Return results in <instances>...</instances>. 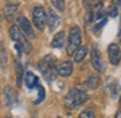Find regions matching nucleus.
Listing matches in <instances>:
<instances>
[{
  "label": "nucleus",
  "mask_w": 121,
  "mask_h": 118,
  "mask_svg": "<svg viewBox=\"0 0 121 118\" xmlns=\"http://www.w3.org/2000/svg\"><path fill=\"white\" fill-rule=\"evenodd\" d=\"M38 68L48 82L53 81L57 77V65H56V58L53 56H46L44 58H42L38 64Z\"/></svg>",
  "instance_id": "nucleus-1"
},
{
  "label": "nucleus",
  "mask_w": 121,
  "mask_h": 118,
  "mask_svg": "<svg viewBox=\"0 0 121 118\" xmlns=\"http://www.w3.org/2000/svg\"><path fill=\"white\" fill-rule=\"evenodd\" d=\"M89 96H87L86 92L81 91V90L73 88L65 95L64 97V105H65L68 109H76V108L83 105L87 101Z\"/></svg>",
  "instance_id": "nucleus-2"
},
{
  "label": "nucleus",
  "mask_w": 121,
  "mask_h": 118,
  "mask_svg": "<svg viewBox=\"0 0 121 118\" xmlns=\"http://www.w3.org/2000/svg\"><path fill=\"white\" fill-rule=\"evenodd\" d=\"M81 42H82L81 29L78 26H72L70 30H69V39H68V45H66V53L69 56L74 55V52L81 47Z\"/></svg>",
  "instance_id": "nucleus-3"
},
{
  "label": "nucleus",
  "mask_w": 121,
  "mask_h": 118,
  "mask_svg": "<svg viewBox=\"0 0 121 118\" xmlns=\"http://www.w3.org/2000/svg\"><path fill=\"white\" fill-rule=\"evenodd\" d=\"M9 35H11V38L16 42V45H18L21 49H24L25 52H31V44L29 43V40L25 38V35L22 34V31L18 29V27L16 26V25H13V26H11V29H9Z\"/></svg>",
  "instance_id": "nucleus-4"
},
{
  "label": "nucleus",
  "mask_w": 121,
  "mask_h": 118,
  "mask_svg": "<svg viewBox=\"0 0 121 118\" xmlns=\"http://www.w3.org/2000/svg\"><path fill=\"white\" fill-rule=\"evenodd\" d=\"M33 21L34 25L38 27V30H44L46 25H47V14L43 7L38 5L34 7L33 9Z\"/></svg>",
  "instance_id": "nucleus-5"
},
{
  "label": "nucleus",
  "mask_w": 121,
  "mask_h": 118,
  "mask_svg": "<svg viewBox=\"0 0 121 118\" xmlns=\"http://www.w3.org/2000/svg\"><path fill=\"white\" fill-rule=\"evenodd\" d=\"M91 64L99 73L105 71V65H104L103 58H102V53L98 49L96 45H94V47H92V51H91Z\"/></svg>",
  "instance_id": "nucleus-6"
},
{
  "label": "nucleus",
  "mask_w": 121,
  "mask_h": 118,
  "mask_svg": "<svg viewBox=\"0 0 121 118\" xmlns=\"http://www.w3.org/2000/svg\"><path fill=\"white\" fill-rule=\"evenodd\" d=\"M17 24H18V29L22 31V34L27 35L29 38H31V39H34L35 38V33L34 30H33L31 25H30V22L27 21V18L25 16H20L18 18H17Z\"/></svg>",
  "instance_id": "nucleus-7"
},
{
  "label": "nucleus",
  "mask_w": 121,
  "mask_h": 118,
  "mask_svg": "<svg viewBox=\"0 0 121 118\" xmlns=\"http://www.w3.org/2000/svg\"><path fill=\"white\" fill-rule=\"evenodd\" d=\"M108 58H109L111 65H118L121 61V49L118 44L112 43L108 45Z\"/></svg>",
  "instance_id": "nucleus-8"
},
{
  "label": "nucleus",
  "mask_w": 121,
  "mask_h": 118,
  "mask_svg": "<svg viewBox=\"0 0 121 118\" xmlns=\"http://www.w3.org/2000/svg\"><path fill=\"white\" fill-rule=\"evenodd\" d=\"M73 71V64L72 61L66 60V61H63V62L59 64L57 66V74L61 77H69Z\"/></svg>",
  "instance_id": "nucleus-9"
},
{
  "label": "nucleus",
  "mask_w": 121,
  "mask_h": 118,
  "mask_svg": "<svg viewBox=\"0 0 121 118\" xmlns=\"http://www.w3.org/2000/svg\"><path fill=\"white\" fill-rule=\"evenodd\" d=\"M47 25L50 27L51 31L56 29V27L60 25V17L55 13L53 9H48V13H47Z\"/></svg>",
  "instance_id": "nucleus-10"
},
{
  "label": "nucleus",
  "mask_w": 121,
  "mask_h": 118,
  "mask_svg": "<svg viewBox=\"0 0 121 118\" xmlns=\"http://www.w3.org/2000/svg\"><path fill=\"white\" fill-rule=\"evenodd\" d=\"M17 99V94L13 90V87L11 86H5L4 87V102L5 105H12Z\"/></svg>",
  "instance_id": "nucleus-11"
},
{
  "label": "nucleus",
  "mask_w": 121,
  "mask_h": 118,
  "mask_svg": "<svg viewBox=\"0 0 121 118\" xmlns=\"http://www.w3.org/2000/svg\"><path fill=\"white\" fill-rule=\"evenodd\" d=\"M39 79H38V77L35 75L34 73H31V71H26V74H25V84H26V87L29 90H33L34 87H38L39 86Z\"/></svg>",
  "instance_id": "nucleus-12"
},
{
  "label": "nucleus",
  "mask_w": 121,
  "mask_h": 118,
  "mask_svg": "<svg viewBox=\"0 0 121 118\" xmlns=\"http://www.w3.org/2000/svg\"><path fill=\"white\" fill-rule=\"evenodd\" d=\"M64 42H65V31H60L53 37L52 42H51V45L55 48H60L64 44Z\"/></svg>",
  "instance_id": "nucleus-13"
},
{
  "label": "nucleus",
  "mask_w": 121,
  "mask_h": 118,
  "mask_svg": "<svg viewBox=\"0 0 121 118\" xmlns=\"http://www.w3.org/2000/svg\"><path fill=\"white\" fill-rule=\"evenodd\" d=\"M87 52H89L87 45H82V47H79L78 49L74 52V61H76V62H82L83 58L86 57Z\"/></svg>",
  "instance_id": "nucleus-14"
},
{
  "label": "nucleus",
  "mask_w": 121,
  "mask_h": 118,
  "mask_svg": "<svg viewBox=\"0 0 121 118\" xmlns=\"http://www.w3.org/2000/svg\"><path fill=\"white\" fill-rule=\"evenodd\" d=\"M4 12H5V16L8 17L9 20H13L14 17H16L17 12H18V5H16V4H11V5H7L5 9H4Z\"/></svg>",
  "instance_id": "nucleus-15"
},
{
  "label": "nucleus",
  "mask_w": 121,
  "mask_h": 118,
  "mask_svg": "<svg viewBox=\"0 0 121 118\" xmlns=\"http://www.w3.org/2000/svg\"><path fill=\"white\" fill-rule=\"evenodd\" d=\"M22 77H24V68L18 61H16V78H17V86L18 87H21L22 84Z\"/></svg>",
  "instance_id": "nucleus-16"
},
{
  "label": "nucleus",
  "mask_w": 121,
  "mask_h": 118,
  "mask_svg": "<svg viewBox=\"0 0 121 118\" xmlns=\"http://www.w3.org/2000/svg\"><path fill=\"white\" fill-rule=\"evenodd\" d=\"M99 78H98V75H91L90 77V79L89 81H87V87H89V88H91V90H95L96 88L98 86H99Z\"/></svg>",
  "instance_id": "nucleus-17"
},
{
  "label": "nucleus",
  "mask_w": 121,
  "mask_h": 118,
  "mask_svg": "<svg viewBox=\"0 0 121 118\" xmlns=\"http://www.w3.org/2000/svg\"><path fill=\"white\" fill-rule=\"evenodd\" d=\"M51 3L57 11L60 12L65 11V0H51Z\"/></svg>",
  "instance_id": "nucleus-18"
},
{
  "label": "nucleus",
  "mask_w": 121,
  "mask_h": 118,
  "mask_svg": "<svg viewBox=\"0 0 121 118\" xmlns=\"http://www.w3.org/2000/svg\"><path fill=\"white\" fill-rule=\"evenodd\" d=\"M103 0H85L83 1V5L86 7V8H89V9H91V8H94L96 4H100Z\"/></svg>",
  "instance_id": "nucleus-19"
},
{
  "label": "nucleus",
  "mask_w": 121,
  "mask_h": 118,
  "mask_svg": "<svg viewBox=\"0 0 121 118\" xmlns=\"http://www.w3.org/2000/svg\"><path fill=\"white\" fill-rule=\"evenodd\" d=\"M38 90H39V97H38L37 100H35L34 101V104L37 105V104H40V101H42V100H44V96H46V94H44V88H43L42 86H38Z\"/></svg>",
  "instance_id": "nucleus-20"
},
{
  "label": "nucleus",
  "mask_w": 121,
  "mask_h": 118,
  "mask_svg": "<svg viewBox=\"0 0 121 118\" xmlns=\"http://www.w3.org/2000/svg\"><path fill=\"white\" fill-rule=\"evenodd\" d=\"M78 118H95V114H94L92 110L86 109V110H83V112H81V114H79Z\"/></svg>",
  "instance_id": "nucleus-21"
},
{
  "label": "nucleus",
  "mask_w": 121,
  "mask_h": 118,
  "mask_svg": "<svg viewBox=\"0 0 121 118\" xmlns=\"http://www.w3.org/2000/svg\"><path fill=\"white\" fill-rule=\"evenodd\" d=\"M105 22H107V17H103L102 20H99V21H98V24L94 26V31H95V33H98V31H99V30L105 25Z\"/></svg>",
  "instance_id": "nucleus-22"
},
{
  "label": "nucleus",
  "mask_w": 121,
  "mask_h": 118,
  "mask_svg": "<svg viewBox=\"0 0 121 118\" xmlns=\"http://www.w3.org/2000/svg\"><path fill=\"white\" fill-rule=\"evenodd\" d=\"M107 13H108V16H111V17H116V16H117V11H116V8L113 5L108 8Z\"/></svg>",
  "instance_id": "nucleus-23"
},
{
  "label": "nucleus",
  "mask_w": 121,
  "mask_h": 118,
  "mask_svg": "<svg viewBox=\"0 0 121 118\" xmlns=\"http://www.w3.org/2000/svg\"><path fill=\"white\" fill-rule=\"evenodd\" d=\"M120 4H121V0H112V5L115 7V8H116V7H118Z\"/></svg>",
  "instance_id": "nucleus-24"
},
{
  "label": "nucleus",
  "mask_w": 121,
  "mask_h": 118,
  "mask_svg": "<svg viewBox=\"0 0 121 118\" xmlns=\"http://www.w3.org/2000/svg\"><path fill=\"white\" fill-rule=\"evenodd\" d=\"M115 118H121V109H118L117 112H116V115H115Z\"/></svg>",
  "instance_id": "nucleus-25"
},
{
  "label": "nucleus",
  "mask_w": 121,
  "mask_h": 118,
  "mask_svg": "<svg viewBox=\"0 0 121 118\" xmlns=\"http://www.w3.org/2000/svg\"><path fill=\"white\" fill-rule=\"evenodd\" d=\"M118 37H120V42H121V25H120V34H118Z\"/></svg>",
  "instance_id": "nucleus-26"
},
{
  "label": "nucleus",
  "mask_w": 121,
  "mask_h": 118,
  "mask_svg": "<svg viewBox=\"0 0 121 118\" xmlns=\"http://www.w3.org/2000/svg\"><path fill=\"white\" fill-rule=\"evenodd\" d=\"M5 118H13V117H5Z\"/></svg>",
  "instance_id": "nucleus-27"
},
{
  "label": "nucleus",
  "mask_w": 121,
  "mask_h": 118,
  "mask_svg": "<svg viewBox=\"0 0 121 118\" xmlns=\"http://www.w3.org/2000/svg\"><path fill=\"white\" fill-rule=\"evenodd\" d=\"M57 118H63V117H57Z\"/></svg>",
  "instance_id": "nucleus-28"
},
{
  "label": "nucleus",
  "mask_w": 121,
  "mask_h": 118,
  "mask_svg": "<svg viewBox=\"0 0 121 118\" xmlns=\"http://www.w3.org/2000/svg\"><path fill=\"white\" fill-rule=\"evenodd\" d=\"M120 102H121V97H120Z\"/></svg>",
  "instance_id": "nucleus-29"
}]
</instances>
